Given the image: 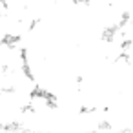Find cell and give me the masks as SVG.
<instances>
[{
  "instance_id": "cell-2",
  "label": "cell",
  "mask_w": 133,
  "mask_h": 133,
  "mask_svg": "<svg viewBox=\"0 0 133 133\" xmlns=\"http://www.w3.org/2000/svg\"><path fill=\"white\" fill-rule=\"evenodd\" d=\"M71 4H75V6H89L93 0H69Z\"/></svg>"
},
{
  "instance_id": "cell-1",
  "label": "cell",
  "mask_w": 133,
  "mask_h": 133,
  "mask_svg": "<svg viewBox=\"0 0 133 133\" xmlns=\"http://www.w3.org/2000/svg\"><path fill=\"white\" fill-rule=\"evenodd\" d=\"M120 33H122V31L118 29V26H117V24L106 26V28L102 29V33H100V40H102V42H106V44H111V42H115V40H117V37H118Z\"/></svg>"
}]
</instances>
